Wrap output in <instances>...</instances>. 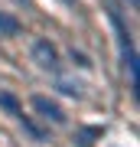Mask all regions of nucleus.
<instances>
[{
    "instance_id": "nucleus-1",
    "label": "nucleus",
    "mask_w": 140,
    "mask_h": 147,
    "mask_svg": "<svg viewBox=\"0 0 140 147\" xmlns=\"http://www.w3.org/2000/svg\"><path fill=\"white\" fill-rule=\"evenodd\" d=\"M33 108H36V111H39L42 118H49L52 124H62V121H65V115H62V108H59L56 101H49L46 95H36V98H33Z\"/></svg>"
},
{
    "instance_id": "nucleus-2",
    "label": "nucleus",
    "mask_w": 140,
    "mask_h": 147,
    "mask_svg": "<svg viewBox=\"0 0 140 147\" xmlns=\"http://www.w3.org/2000/svg\"><path fill=\"white\" fill-rule=\"evenodd\" d=\"M33 56L39 59V65H42V69H56V49H52V46H49L46 39L33 46Z\"/></svg>"
},
{
    "instance_id": "nucleus-3",
    "label": "nucleus",
    "mask_w": 140,
    "mask_h": 147,
    "mask_svg": "<svg viewBox=\"0 0 140 147\" xmlns=\"http://www.w3.org/2000/svg\"><path fill=\"white\" fill-rule=\"evenodd\" d=\"M0 33H7V36H13V33H20V23H16L13 16L0 13Z\"/></svg>"
},
{
    "instance_id": "nucleus-4",
    "label": "nucleus",
    "mask_w": 140,
    "mask_h": 147,
    "mask_svg": "<svg viewBox=\"0 0 140 147\" xmlns=\"http://www.w3.org/2000/svg\"><path fill=\"white\" fill-rule=\"evenodd\" d=\"M130 3H137V0H130Z\"/></svg>"
}]
</instances>
